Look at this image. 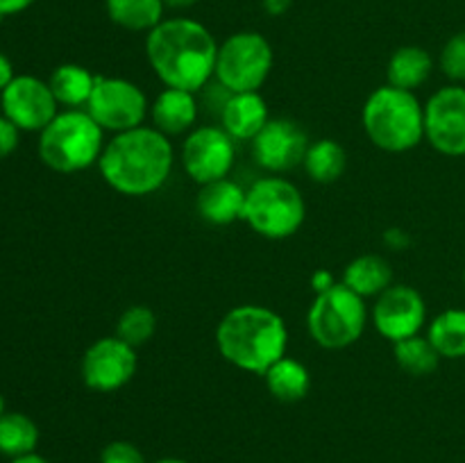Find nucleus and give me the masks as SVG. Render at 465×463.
I'll return each instance as SVG.
<instances>
[{
	"label": "nucleus",
	"mask_w": 465,
	"mask_h": 463,
	"mask_svg": "<svg viewBox=\"0 0 465 463\" xmlns=\"http://www.w3.org/2000/svg\"><path fill=\"white\" fill-rule=\"evenodd\" d=\"M145 57L163 86L198 94L213 80L218 41L195 18H163L145 34Z\"/></svg>",
	"instance_id": "1"
},
{
	"label": "nucleus",
	"mask_w": 465,
	"mask_h": 463,
	"mask_svg": "<svg viewBox=\"0 0 465 463\" xmlns=\"http://www.w3.org/2000/svg\"><path fill=\"white\" fill-rule=\"evenodd\" d=\"M175 148L171 139L153 125L118 132L104 143L98 171L104 184L127 198L157 193L171 180Z\"/></svg>",
	"instance_id": "2"
},
{
	"label": "nucleus",
	"mask_w": 465,
	"mask_h": 463,
	"mask_svg": "<svg viewBox=\"0 0 465 463\" xmlns=\"http://www.w3.org/2000/svg\"><path fill=\"white\" fill-rule=\"evenodd\" d=\"M216 348L230 366L263 375L289 352V327L271 307L239 304L216 325Z\"/></svg>",
	"instance_id": "3"
},
{
	"label": "nucleus",
	"mask_w": 465,
	"mask_h": 463,
	"mask_svg": "<svg viewBox=\"0 0 465 463\" xmlns=\"http://www.w3.org/2000/svg\"><path fill=\"white\" fill-rule=\"evenodd\" d=\"M361 125L375 148L400 154L425 141V104L416 91L377 86L361 109Z\"/></svg>",
	"instance_id": "4"
},
{
	"label": "nucleus",
	"mask_w": 465,
	"mask_h": 463,
	"mask_svg": "<svg viewBox=\"0 0 465 463\" xmlns=\"http://www.w3.org/2000/svg\"><path fill=\"white\" fill-rule=\"evenodd\" d=\"M104 143V130L86 109H64L39 132V157L50 171L71 175L98 166Z\"/></svg>",
	"instance_id": "5"
},
{
	"label": "nucleus",
	"mask_w": 465,
	"mask_h": 463,
	"mask_svg": "<svg viewBox=\"0 0 465 463\" xmlns=\"http://www.w3.org/2000/svg\"><path fill=\"white\" fill-rule=\"evenodd\" d=\"M243 221L268 241L291 239L307 221V200L286 177H262L245 193Z\"/></svg>",
	"instance_id": "6"
},
{
	"label": "nucleus",
	"mask_w": 465,
	"mask_h": 463,
	"mask_svg": "<svg viewBox=\"0 0 465 463\" xmlns=\"http://www.w3.org/2000/svg\"><path fill=\"white\" fill-rule=\"evenodd\" d=\"M371 311L366 300L343 281L313 298L307 311V330L322 350H345L363 336Z\"/></svg>",
	"instance_id": "7"
},
{
	"label": "nucleus",
	"mask_w": 465,
	"mask_h": 463,
	"mask_svg": "<svg viewBox=\"0 0 465 463\" xmlns=\"http://www.w3.org/2000/svg\"><path fill=\"white\" fill-rule=\"evenodd\" d=\"M275 53L262 32L241 30L218 44L216 77L218 86L227 94L259 91L271 77Z\"/></svg>",
	"instance_id": "8"
},
{
	"label": "nucleus",
	"mask_w": 465,
	"mask_h": 463,
	"mask_svg": "<svg viewBox=\"0 0 465 463\" xmlns=\"http://www.w3.org/2000/svg\"><path fill=\"white\" fill-rule=\"evenodd\" d=\"M84 109L104 132H112V134L141 127L150 116L145 91L125 77L98 75L94 94Z\"/></svg>",
	"instance_id": "9"
},
{
	"label": "nucleus",
	"mask_w": 465,
	"mask_h": 463,
	"mask_svg": "<svg viewBox=\"0 0 465 463\" xmlns=\"http://www.w3.org/2000/svg\"><path fill=\"white\" fill-rule=\"evenodd\" d=\"M234 143L221 125H195L182 141V168L200 186L230 177L236 162Z\"/></svg>",
	"instance_id": "10"
},
{
	"label": "nucleus",
	"mask_w": 465,
	"mask_h": 463,
	"mask_svg": "<svg viewBox=\"0 0 465 463\" xmlns=\"http://www.w3.org/2000/svg\"><path fill=\"white\" fill-rule=\"evenodd\" d=\"M139 368L136 348L114 336H103L84 350L80 361L82 384L95 393H116L130 384Z\"/></svg>",
	"instance_id": "11"
},
{
	"label": "nucleus",
	"mask_w": 465,
	"mask_h": 463,
	"mask_svg": "<svg viewBox=\"0 0 465 463\" xmlns=\"http://www.w3.org/2000/svg\"><path fill=\"white\" fill-rule=\"evenodd\" d=\"M425 139L445 157H465V86L448 84L425 103Z\"/></svg>",
	"instance_id": "12"
},
{
	"label": "nucleus",
	"mask_w": 465,
	"mask_h": 463,
	"mask_svg": "<svg viewBox=\"0 0 465 463\" xmlns=\"http://www.w3.org/2000/svg\"><path fill=\"white\" fill-rule=\"evenodd\" d=\"M371 322L377 334L391 343L420 334L427 322V302L418 289L409 284H391L375 298Z\"/></svg>",
	"instance_id": "13"
},
{
	"label": "nucleus",
	"mask_w": 465,
	"mask_h": 463,
	"mask_svg": "<svg viewBox=\"0 0 465 463\" xmlns=\"http://www.w3.org/2000/svg\"><path fill=\"white\" fill-rule=\"evenodd\" d=\"M3 113L21 132H41L59 113V103L48 82L35 75H16L0 94Z\"/></svg>",
	"instance_id": "14"
},
{
	"label": "nucleus",
	"mask_w": 465,
	"mask_h": 463,
	"mask_svg": "<svg viewBox=\"0 0 465 463\" xmlns=\"http://www.w3.org/2000/svg\"><path fill=\"white\" fill-rule=\"evenodd\" d=\"M309 134L293 118H271L252 141L254 162L271 175L302 166L309 148Z\"/></svg>",
	"instance_id": "15"
},
{
	"label": "nucleus",
	"mask_w": 465,
	"mask_h": 463,
	"mask_svg": "<svg viewBox=\"0 0 465 463\" xmlns=\"http://www.w3.org/2000/svg\"><path fill=\"white\" fill-rule=\"evenodd\" d=\"M271 121V109L259 91L227 94L221 107V127L234 141H250Z\"/></svg>",
	"instance_id": "16"
},
{
	"label": "nucleus",
	"mask_w": 465,
	"mask_h": 463,
	"mask_svg": "<svg viewBox=\"0 0 465 463\" xmlns=\"http://www.w3.org/2000/svg\"><path fill=\"white\" fill-rule=\"evenodd\" d=\"M245 193L248 191L239 182L223 177V180L200 186L198 198H195V209H198L200 218L207 221L209 225H232L236 221H243Z\"/></svg>",
	"instance_id": "17"
},
{
	"label": "nucleus",
	"mask_w": 465,
	"mask_h": 463,
	"mask_svg": "<svg viewBox=\"0 0 465 463\" xmlns=\"http://www.w3.org/2000/svg\"><path fill=\"white\" fill-rule=\"evenodd\" d=\"M198 113L200 107L193 91L166 86L150 103V121H153V127H157L168 139L171 136L189 134L195 127V123H198Z\"/></svg>",
	"instance_id": "18"
},
{
	"label": "nucleus",
	"mask_w": 465,
	"mask_h": 463,
	"mask_svg": "<svg viewBox=\"0 0 465 463\" xmlns=\"http://www.w3.org/2000/svg\"><path fill=\"white\" fill-rule=\"evenodd\" d=\"M343 281L350 291L366 298H377L393 284V268L380 254H359L343 268Z\"/></svg>",
	"instance_id": "19"
},
{
	"label": "nucleus",
	"mask_w": 465,
	"mask_h": 463,
	"mask_svg": "<svg viewBox=\"0 0 465 463\" xmlns=\"http://www.w3.org/2000/svg\"><path fill=\"white\" fill-rule=\"evenodd\" d=\"M434 71V59L420 45H402L391 54L386 64V84L404 91H416L425 84Z\"/></svg>",
	"instance_id": "20"
},
{
	"label": "nucleus",
	"mask_w": 465,
	"mask_h": 463,
	"mask_svg": "<svg viewBox=\"0 0 465 463\" xmlns=\"http://www.w3.org/2000/svg\"><path fill=\"white\" fill-rule=\"evenodd\" d=\"M262 377L266 381L268 393L286 404L300 402L312 390V372H309V368L300 359L289 357V354L272 363Z\"/></svg>",
	"instance_id": "21"
},
{
	"label": "nucleus",
	"mask_w": 465,
	"mask_h": 463,
	"mask_svg": "<svg viewBox=\"0 0 465 463\" xmlns=\"http://www.w3.org/2000/svg\"><path fill=\"white\" fill-rule=\"evenodd\" d=\"M95 80H98V75H94L86 66L62 64L53 71L48 84L59 104H64L66 109H84L91 94H94Z\"/></svg>",
	"instance_id": "22"
},
{
	"label": "nucleus",
	"mask_w": 465,
	"mask_h": 463,
	"mask_svg": "<svg viewBox=\"0 0 465 463\" xmlns=\"http://www.w3.org/2000/svg\"><path fill=\"white\" fill-rule=\"evenodd\" d=\"M104 9L114 25L148 34L163 21L166 5L163 0H104Z\"/></svg>",
	"instance_id": "23"
},
{
	"label": "nucleus",
	"mask_w": 465,
	"mask_h": 463,
	"mask_svg": "<svg viewBox=\"0 0 465 463\" xmlns=\"http://www.w3.org/2000/svg\"><path fill=\"white\" fill-rule=\"evenodd\" d=\"M302 168L316 184H331L348 168V153L336 139L312 141L304 154Z\"/></svg>",
	"instance_id": "24"
},
{
	"label": "nucleus",
	"mask_w": 465,
	"mask_h": 463,
	"mask_svg": "<svg viewBox=\"0 0 465 463\" xmlns=\"http://www.w3.org/2000/svg\"><path fill=\"white\" fill-rule=\"evenodd\" d=\"M427 339L440 359H465V309H445L427 325Z\"/></svg>",
	"instance_id": "25"
},
{
	"label": "nucleus",
	"mask_w": 465,
	"mask_h": 463,
	"mask_svg": "<svg viewBox=\"0 0 465 463\" xmlns=\"http://www.w3.org/2000/svg\"><path fill=\"white\" fill-rule=\"evenodd\" d=\"M39 445V427L30 416L18 411H7L0 416V454L9 458L25 457L36 452Z\"/></svg>",
	"instance_id": "26"
},
{
	"label": "nucleus",
	"mask_w": 465,
	"mask_h": 463,
	"mask_svg": "<svg viewBox=\"0 0 465 463\" xmlns=\"http://www.w3.org/2000/svg\"><path fill=\"white\" fill-rule=\"evenodd\" d=\"M393 357L395 363L413 377L431 375L440 363V354L436 352L430 339L420 334L393 343Z\"/></svg>",
	"instance_id": "27"
},
{
	"label": "nucleus",
	"mask_w": 465,
	"mask_h": 463,
	"mask_svg": "<svg viewBox=\"0 0 465 463\" xmlns=\"http://www.w3.org/2000/svg\"><path fill=\"white\" fill-rule=\"evenodd\" d=\"M157 334V313L148 304H132L118 316L116 336L132 348H143Z\"/></svg>",
	"instance_id": "28"
},
{
	"label": "nucleus",
	"mask_w": 465,
	"mask_h": 463,
	"mask_svg": "<svg viewBox=\"0 0 465 463\" xmlns=\"http://www.w3.org/2000/svg\"><path fill=\"white\" fill-rule=\"evenodd\" d=\"M439 66L452 84L465 82V30L457 32V34L445 41L443 50H440Z\"/></svg>",
	"instance_id": "29"
},
{
	"label": "nucleus",
	"mask_w": 465,
	"mask_h": 463,
	"mask_svg": "<svg viewBox=\"0 0 465 463\" xmlns=\"http://www.w3.org/2000/svg\"><path fill=\"white\" fill-rule=\"evenodd\" d=\"M98 463H150L139 445L130 440H112L100 449Z\"/></svg>",
	"instance_id": "30"
},
{
	"label": "nucleus",
	"mask_w": 465,
	"mask_h": 463,
	"mask_svg": "<svg viewBox=\"0 0 465 463\" xmlns=\"http://www.w3.org/2000/svg\"><path fill=\"white\" fill-rule=\"evenodd\" d=\"M18 139H21V130L5 113H0V159L9 157L18 148Z\"/></svg>",
	"instance_id": "31"
},
{
	"label": "nucleus",
	"mask_w": 465,
	"mask_h": 463,
	"mask_svg": "<svg viewBox=\"0 0 465 463\" xmlns=\"http://www.w3.org/2000/svg\"><path fill=\"white\" fill-rule=\"evenodd\" d=\"M312 289H313V293H325V291H330L331 286H336L339 284V281H336V277H334V272L331 271H327V268H318V271H313L312 272Z\"/></svg>",
	"instance_id": "32"
},
{
	"label": "nucleus",
	"mask_w": 465,
	"mask_h": 463,
	"mask_svg": "<svg viewBox=\"0 0 465 463\" xmlns=\"http://www.w3.org/2000/svg\"><path fill=\"white\" fill-rule=\"evenodd\" d=\"M384 243L389 245L391 250H407L411 245V236L409 232H404L402 227H389L384 232Z\"/></svg>",
	"instance_id": "33"
},
{
	"label": "nucleus",
	"mask_w": 465,
	"mask_h": 463,
	"mask_svg": "<svg viewBox=\"0 0 465 463\" xmlns=\"http://www.w3.org/2000/svg\"><path fill=\"white\" fill-rule=\"evenodd\" d=\"M36 0H0V14L3 16H14V14L25 12L27 7H32Z\"/></svg>",
	"instance_id": "34"
},
{
	"label": "nucleus",
	"mask_w": 465,
	"mask_h": 463,
	"mask_svg": "<svg viewBox=\"0 0 465 463\" xmlns=\"http://www.w3.org/2000/svg\"><path fill=\"white\" fill-rule=\"evenodd\" d=\"M291 5H293V0H262V7L268 16H284Z\"/></svg>",
	"instance_id": "35"
},
{
	"label": "nucleus",
	"mask_w": 465,
	"mask_h": 463,
	"mask_svg": "<svg viewBox=\"0 0 465 463\" xmlns=\"http://www.w3.org/2000/svg\"><path fill=\"white\" fill-rule=\"evenodd\" d=\"M14 66L12 62H9V57L5 53H0V94H3L5 89L9 86V82L14 80Z\"/></svg>",
	"instance_id": "36"
},
{
	"label": "nucleus",
	"mask_w": 465,
	"mask_h": 463,
	"mask_svg": "<svg viewBox=\"0 0 465 463\" xmlns=\"http://www.w3.org/2000/svg\"><path fill=\"white\" fill-rule=\"evenodd\" d=\"M12 463H50V461L45 457H41V454L32 452V454H25V457L12 458Z\"/></svg>",
	"instance_id": "37"
},
{
	"label": "nucleus",
	"mask_w": 465,
	"mask_h": 463,
	"mask_svg": "<svg viewBox=\"0 0 465 463\" xmlns=\"http://www.w3.org/2000/svg\"><path fill=\"white\" fill-rule=\"evenodd\" d=\"M195 3H198V0H163V5L171 9H189L193 7Z\"/></svg>",
	"instance_id": "38"
},
{
	"label": "nucleus",
	"mask_w": 465,
	"mask_h": 463,
	"mask_svg": "<svg viewBox=\"0 0 465 463\" xmlns=\"http://www.w3.org/2000/svg\"><path fill=\"white\" fill-rule=\"evenodd\" d=\"M153 463H189L186 458H180V457H163V458H157V461Z\"/></svg>",
	"instance_id": "39"
},
{
	"label": "nucleus",
	"mask_w": 465,
	"mask_h": 463,
	"mask_svg": "<svg viewBox=\"0 0 465 463\" xmlns=\"http://www.w3.org/2000/svg\"><path fill=\"white\" fill-rule=\"evenodd\" d=\"M3 413H7V409H5V398L0 395V416H3Z\"/></svg>",
	"instance_id": "40"
},
{
	"label": "nucleus",
	"mask_w": 465,
	"mask_h": 463,
	"mask_svg": "<svg viewBox=\"0 0 465 463\" xmlns=\"http://www.w3.org/2000/svg\"><path fill=\"white\" fill-rule=\"evenodd\" d=\"M463 284H465V268H463Z\"/></svg>",
	"instance_id": "41"
},
{
	"label": "nucleus",
	"mask_w": 465,
	"mask_h": 463,
	"mask_svg": "<svg viewBox=\"0 0 465 463\" xmlns=\"http://www.w3.org/2000/svg\"><path fill=\"white\" fill-rule=\"evenodd\" d=\"M3 18H5V16H3V14H0V23H3Z\"/></svg>",
	"instance_id": "42"
}]
</instances>
